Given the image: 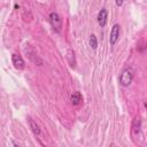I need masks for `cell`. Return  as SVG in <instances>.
<instances>
[{
  "label": "cell",
  "mask_w": 147,
  "mask_h": 147,
  "mask_svg": "<svg viewBox=\"0 0 147 147\" xmlns=\"http://www.w3.org/2000/svg\"><path fill=\"white\" fill-rule=\"evenodd\" d=\"M140 118L139 117H137L136 119H134V122H133V124H132V133L133 134H138L139 132H140Z\"/></svg>",
  "instance_id": "obj_9"
},
{
  "label": "cell",
  "mask_w": 147,
  "mask_h": 147,
  "mask_svg": "<svg viewBox=\"0 0 147 147\" xmlns=\"http://www.w3.org/2000/svg\"><path fill=\"white\" fill-rule=\"evenodd\" d=\"M67 57H68V60H69L70 65H71V67H75L76 61H75V53H74V51L68 49V52H67Z\"/></svg>",
  "instance_id": "obj_10"
},
{
  "label": "cell",
  "mask_w": 147,
  "mask_h": 147,
  "mask_svg": "<svg viewBox=\"0 0 147 147\" xmlns=\"http://www.w3.org/2000/svg\"><path fill=\"white\" fill-rule=\"evenodd\" d=\"M11 61H13V64L16 69H23L25 63H24V60L22 59L21 55H17V54H13L11 55Z\"/></svg>",
  "instance_id": "obj_6"
},
{
  "label": "cell",
  "mask_w": 147,
  "mask_h": 147,
  "mask_svg": "<svg viewBox=\"0 0 147 147\" xmlns=\"http://www.w3.org/2000/svg\"><path fill=\"white\" fill-rule=\"evenodd\" d=\"M118 38H119V25L118 24H114V26L111 28V31H110V37H109L110 46H114L117 42Z\"/></svg>",
  "instance_id": "obj_4"
},
{
  "label": "cell",
  "mask_w": 147,
  "mask_h": 147,
  "mask_svg": "<svg viewBox=\"0 0 147 147\" xmlns=\"http://www.w3.org/2000/svg\"><path fill=\"white\" fill-rule=\"evenodd\" d=\"M107 17H108V11L106 8H101V10L99 11L98 14V23L101 28H105L106 26V23H107Z\"/></svg>",
  "instance_id": "obj_5"
},
{
  "label": "cell",
  "mask_w": 147,
  "mask_h": 147,
  "mask_svg": "<svg viewBox=\"0 0 147 147\" xmlns=\"http://www.w3.org/2000/svg\"><path fill=\"white\" fill-rule=\"evenodd\" d=\"M123 1H124V0H115V2H116V6L121 7V6L123 5Z\"/></svg>",
  "instance_id": "obj_12"
},
{
  "label": "cell",
  "mask_w": 147,
  "mask_h": 147,
  "mask_svg": "<svg viewBox=\"0 0 147 147\" xmlns=\"http://www.w3.org/2000/svg\"><path fill=\"white\" fill-rule=\"evenodd\" d=\"M49 22H51V25L52 28L56 31V32H60L61 31V28H62V20L60 17V15L55 11H52L49 14Z\"/></svg>",
  "instance_id": "obj_2"
},
{
  "label": "cell",
  "mask_w": 147,
  "mask_h": 147,
  "mask_svg": "<svg viewBox=\"0 0 147 147\" xmlns=\"http://www.w3.org/2000/svg\"><path fill=\"white\" fill-rule=\"evenodd\" d=\"M28 122H29V125H30V129H31V131L36 134V136H40V127H39V125L31 118V117H29L28 118Z\"/></svg>",
  "instance_id": "obj_7"
},
{
  "label": "cell",
  "mask_w": 147,
  "mask_h": 147,
  "mask_svg": "<svg viewBox=\"0 0 147 147\" xmlns=\"http://www.w3.org/2000/svg\"><path fill=\"white\" fill-rule=\"evenodd\" d=\"M25 53H26V56L33 62V63H36V64H38V65H40V64H42V60L37 55V53H36V51L32 48V47H30V46H28V48L25 49Z\"/></svg>",
  "instance_id": "obj_3"
},
{
  "label": "cell",
  "mask_w": 147,
  "mask_h": 147,
  "mask_svg": "<svg viewBox=\"0 0 147 147\" xmlns=\"http://www.w3.org/2000/svg\"><path fill=\"white\" fill-rule=\"evenodd\" d=\"M90 46H91L93 49H95V48L98 47V39H96V37H95L94 34H91V36H90Z\"/></svg>",
  "instance_id": "obj_11"
},
{
  "label": "cell",
  "mask_w": 147,
  "mask_h": 147,
  "mask_svg": "<svg viewBox=\"0 0 147 147\" xmlns=\"http://www.w3.org/2000/svg\"><path fill=\"white\" fill-rule=\"evenodd\" d=\"M70 100H71V103H72L74 106H77V105H79V103L82 102V100H83L82 93H80V92H78V91L74 92V93L71 94V98H70Z\"/></svg>",
  "instance_id": "obj_8"
},
{
  "label": "cell",
  "mask_w": 147,
  "mask_h": 147,
  "mask_svg": "<svg viewBox=\"0 0 147 147\" xmlns=\"http://www.w3.org/2000/svg\"><path fill=\"white\" fill-rule=\"evenodd\" d=\"M134 77V70L132 67H126L122 70L121 76H119V84L122 86H129Z\"/></svg>",
  "instance_id": "obj_1"
}]
</instances>
